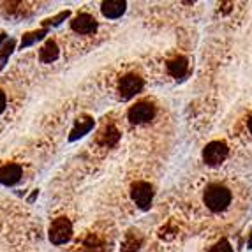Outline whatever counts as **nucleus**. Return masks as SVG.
Listing matches in <instances>:
<instances>
[{"label": "nucleus", "mask_w": 252, "mask_h": 252, "mask_svg": "<svg viewBox=\"0 0 252 252\" xmlns=\"http://www.w3.org/2000/svg\"><path fill=\"white\" fill-rule=\"evenodd\" d=\"M203 201H205V205L208 206V210L217 214V212L226 210L227 206H229V203H231V192H229V189L224 187V185L212 184L206 187Z\"/></svg>", "instance_id": "1"}, {"label": "nucleus", "mask_w": 252, "mask_h": 252, "mask_svg": "<svg viewBox=\"0 0 252 252\" xmlns=\"http://www.w3.org/2000/svg\"><path fill=\"white\" fill-rule=\"evenodd\" d=\"M48 236H50L51 244H55V245H62V244H65V242H69L71 236H72L71 220L65 219V217L55 219L50 226V233H48Z\"/></svg>", "instance_id": "2"}, {"label": "nucleus", "mask_w": 252, "mask_h": 252, "mask_svg": "<svg viewBox=\"0 0 252 252\" xmlns=\"http://www.w3.org/2000/svg\"><path fill=\"white\" fill-rule=\"evenodd\" d=\"M130 198L141 210H148L154 199V187L147 182H136L130 187Z\"/></svg>", "instance_id": "3"}, {"label": "nucleus", "mask_w": 252, "mask_h": 252, "mask_svg": "<svg viewBox=\"0 0 252 252\" xmlns=\"http://www.w3.org/2000/svg\"><path fill=\"white\" fill-rule=\"evenodd\" d=\"M143 90V78H139L138 74H127L124 76L120 83H118V92L124 101L132 99L136 94H139Z\"/></svg>", "instance_id": "4"}, {"label": "nucleus", "mask_w": 252, "mask_h": 252, "mask_svg": "<svg viewBox=\"0 0 252 252\" xmlns=\"http://www.w3.org/2000/svg\"><path fill=\"white\" fill-rule=\"evenodd\" d=\"M227 157V147L222 141H212L203 150V159L208 166H217Z\"/></svg>", "instance_id": "5"}, {"label": "nucleus", "mask_w": 252, "mask_h": 252, "mask_svg": "<svg viewBox=\"0 0 252 252\" xmlns=\"http://www.w3.org/2000/svg\"><path fill=\"white\" fill-rule=\"evenodd\" d=\"M154 115H156V108L150 102H136L134 106H130L127 117L132 124H145L152 120Z\"/></svg>", "instance_id": "6"}, {"label": "nucleus", "mask_w": 252, "mask_h": 252, "mask_svg": "<svg viewBox=\"0 0 252 252\" xmlns=\"http://www.w3.org/2000/svg\"><path fill=\"white\" fill-rule=\"evenodd\" d=\"M71 27L74 32H78V34L89 35V34H94V32L97 30V21L94 16L83 13V14H78V16L71 21Z\"/></svg>", "instance_id": "7"}, {"label": "nucleus", "mask_w": 252, "mask_h": 252, "mask_svg": "<svg viewBox=\"0 0 252 252\" xmlns=\"http://www.w3.org/2000/svg\"><path fill=\"white\" fill-rule=\"evenodd\" d=\"M21 166L20 164H14V162H9L4 164V166H0V184L4 185H14L20 182L21 178Z\"/></svg>", "instance_id": "8"}, {"label": "nucleus", "mask_w": 252, "mask_h": 252, "mask_svg": "<svg viewBox=\"0 0 252 252\" xmlns=\"http://www.w3.org/2000/svg\"><path fill=\"white\" fill-rule=\"evenodd\" d=\"M126 9H127V4L124 0H108V2H102V5H101L102 14H104L106 18H109V20L120 18L126 13Z\"/></svg>", "instance_id": "9"}, {"label": "nucleus", "mask_w": 252, "mask_h": 252, "mask_svg": "<svg viewBox=\"0 0 252 252\" xmlns=\"http://www.w3.org/2000/svg\"><path fill=\"white\" fill-rule=\"evenodd\" d=\"M94 129V118L90 117H81L76 120L74 124V129L71 130V136H69V139L71 141H76L78 138H81V136H85L87 132H90V130Z\"/></svg>", "instance_id": "10"}, {"label": "nucleus", "mask_w": 252, "mask_h": 252, "mask_svg": "<svg viewBox=\"0 0 252 252\" xmlns=\"http://www.w3.org/2000/svg\"><path fill=\"white\" fill-rule=\"evenodd\" d=\"M59 53H60V50H59V46H57V42L46 41L44 46L39 50V60H41L42 63H51L59 59Z\"/></svg>", "instance_id": "11"}, {"label": "nucleus", "mask_w": 252, "mask_h": 252, "mask_svg": "<svg viewBox=\"0 0 252 252\" xmlns=\"http://www.w3.org/2000/svg\"><path fill=\"white\" fill-rule=\"evenodd\" d=\"M187 67H189V63H187V59H184V57H177V59H173L168 62L169 74L175 76V78H182V76H185Z\"/></svg>", "instance_id": "12"}, {"label": "nucleus", "mask_w": 252, "mask_h": 252, "mask_svg": "<svg viewBox=\"0 0 252 252\" xmlns=\"http://www.w3.org/2000/svg\"><path fill=\"white\" fill-rule=\"evenodd\" d=\"M118 139H120V132L113 126H108L101 132V136H99V143L106 145V147H113Z\"/></svg>", "instance_id": "13"}, {"label": "nucleus", "mask_w": 252, "mask_h": 252, "mask_svg": "<svg viewBox=\"0 0 252 252\" xmlns=\"http://www.w3.org/2000/svg\"><path fill=\"white\" fill-rule=\"evenodd\" d=\"M139 245H141V236L134 235V233H129V235L126 236V240H124L122 251L124 252H134L139 249Z\"/></svg>", "instance_id": "14"}, {"label": "nucleus", "mask_w": 252, "mask_h": 252, "mask_svg": "<svg viewBox=\"0 0 252 252\" xmlns=\"http://www.w3.org/2000/svg\"><path fill=\"white\" fill-rule=\"evenodd\" d=\"M46 34H48L46 29L35 30V32H29V34H25V35H23V39H21V48H27V46H30V44H34L35 41L42 39Z\"/></svg>", "instance_id": "15"}, {"label": "nucleus", "mask_w": 252, "mask_h": 252, "mask_svg": "<svg viewBox=\"0 0 252 252\" xmlns=\"http://www.w3.org/2000/svg\"><path fill=\"white\" fill-rule=\"evenodd\" d=\"M13 50H14V41H13V39H9V41L5 42V46L2 48V51H0V69L5 65V62H7V59H9V55L13 53Z\"/></svg>", "instance_id": "16"}, {"label": "nucleus", "mask_w": 252, "mask_h": 252, "mask_svg": "<svg viewBox=\"0 0 252 252\" xmlns=\"http://www.w3.org/2000/svg\"><path fill=\"white\" fill-rule=\"evenodd\" d=\"M210 252H233V247L229 245V242H227L226 238H222V240H219L217 244L212 247Z\"/></svg>", "instance_id": "17"}, {"label": "nucleus", "mask_w": 252, "mask_h": 252, "mask_svg": "<svg viewBox=\"0 0 252 252\" xmlns=\"http://www.w3.org/2000/svg\"><path fill=\"white\" fill-rule=\"evenodd\" d=\"M65 18H69V11H63V13H60L59 16L53 18V20H46V25H60L62 20H65Z\"/></svg>", "instance_id": "18"}, {"label": "nucleus", "mask_w": 252, "mask_h": 252, "mask_svg": "<svg viewBox=\"0 0 252 252\" xmlns=\"http://www.w3.org/2000/svg\"><path fill=\"white\" fill-rule=\"evenodd\" d=\"M5 109V94L0 90V113Z\"/></svg>", "instance_id": "19"}, {"label": "nucleus", "mask_w": 252, "mask_h": 252, "mask_svg": "<svg viewBox=\"0 0 252 252\" xmlns=\"http://www.w3.org/2000/svg\"><path fill=\"white\" fill-rule=\"evenodd\" d=\"M247 247H249V249H252V231H251V235H249V240H247Z\"/></svg>", "instance_id": "20"}, {"label": "nucleus", "mask_w": 252, "mask_h": 252, "mask_svg": "<svg viewBox=\"0 0 252 252\" xmlns=\"http://www.w3.org/2000/svg\"><path fill=\"white\" fill-rule=\"evenodd\" d=\"M247 126H249V130H251V132H252V117H251V118H249V122H247Z\"/></svg>", "instance_id": "21"}]
</instances>
